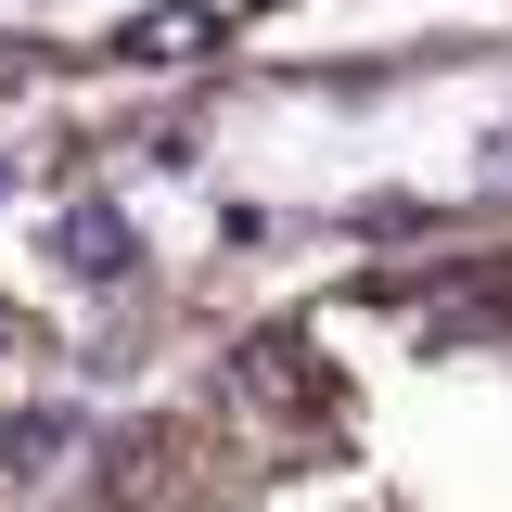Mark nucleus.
Instances as JSON below:
<instances>
[{
    "instance_id": "nucleus-1",
    "label": "nucleus",
    "mask_w": 512,
    "mask_h": 512,
    "mask_svg": "<svg viewBox=\"0 0 512 512\" xmlns=\"http://www.w3.org/2000/svg\"><path fill=\"white\" fill-rule=\"evenodd\" d=\"M52 256L77 269V282H128V269H141V231H128V205H64Z\"/></svg>"
},
{
    "instance_id": "nucleus-2",
    "label": "nucleus",
    "mask_w": 512,
    "mask_h": 512,
    "mask_svg": "<svg viewBox=\"0 0 512 512\" xmlns=\"http://www.w3.org/2000/svg\"><path fill=\"white\" fill-rule=\"evenodd\" d=\"M231 384H244V397H308V410H333L308 384V346H295V333H244V346H231Z\"/></svg>"
},
{
    "instance_id": "nucleus-3",
    "label": "nucleus",
    "mask_w": 512,
    "mask_h": 512,
    "mask_svg": "<svg viewBox=\"0 0 512 512\" xmlns=\"http://www.w3.org/2000/svg\"><path fill=\"white\" fill-rule=\"evenodd\" d=\"M116 52H128V64H192V52H218V13H205V0L141 13V26H116Z\"/></svg>"
},
{
    "instance_id": "nucleus-4",
    "label": "nucleus",
    "mask_w": 512,
    "mask_h": 512,
    "mask_svg": "<svg viewBox=\"0 0 512 512\" xmlns=\"http://www.w3.org/2000/svg\"><path fill=\"white\" fill-rule=\"evenodd\" d=\"M64 436H77L64 410H0V461H52Z\"/></svg>"
},
{
    "instance_id": "nucleus-5",
    "label": "nucleus",
    "mask_w": 512,
    "mask_h": 512,
    "mask_svg": "<svg viewBox=\"0 0 512 512\" xmlns=\"http://www.w3.org/2000/svg\"><path fill=\"white\" fill-rule=\"evenodd\" d=\"M359 231H372V244H410V231H423V205H410V192H372V205H359Z\"/></svg>"
},
{
    "instance_id": "nucleus-6",
    "label": "nucleus",
    "mask_w": 512,
    "mask_h": 512,
    "mask_svg": "<svg viewBox=\"0 0 512 512\" xmlns=\"http://www.w3.org/2000/svg\"><path fill=\"white\" fill-rule=\"evenodd\" d=\"M487 192H512V128H487Z\"/></svg>"
},
{
    "instance_id": "nucleus-7",
    "label": "nucleus",
    "mask_w": 512,
    "mask_h": 512,
    "mask_svg": "<svg viewBox=\"0 0 512 512\" xmlns=\"http://www.w3.org/2000/svg\"><path fill=\"white\" fill-rule=\"evenodd\" d=\"M0 192H13V167H0Z\"/></svg>"
}]
</instances>
